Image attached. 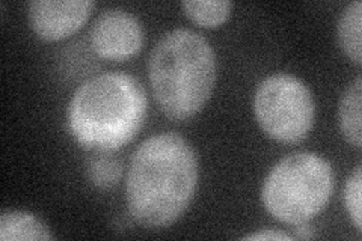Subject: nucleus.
Instances as JSON below:
<instances>
[{"label":"nucleus","mask_w":362,"mask_h":241,"mask_svg":"<svg viewBox=\"0 0 362 241\" xmlns=\"http://www.w3.org/2000/svg\"><path fill=\"white\" fill-rule=\"evenodd\" d=\"M148 73L163 113L185 121L197 114L210 98L216 80V57L201 33L174 29L156 44Z\"/></svg>","instance_id":"nucleus-3"},{"label":"nucleus","mask_w":362,"mask_h":241,"mask_svg":"<svg viewBox=\"0 0 362 241\" xmlns=\"http://www.w3.org/2000/svg\"><path fill=\"white\" fill-rule=\"evenodd\" d=\"M122 175V165L115 157L98 155L89 160L88 178L93 186L101 190L115 187Z\"/></svg>","instance_id":"nucleus-12"},{"label":"nucleus","mask_w":362,"mask_h":241,"mask_svg":"<svg viewBox=\"0 0 362 241\" xmlns=\"http://www.w3.org/2000/svg\"><path fill=\"white\" fill-rule=\"evenodd\" d=\"M362 169L361 165L355 167V170L350 174L344 186V205L347 214L350 216V221L354 222L355 228L361 231L362 226V217H361V190H362Z\"/></svg>","instance_id":"nucleus-13"},{"label":"nucleus","mask_w":362,"mask_h":241,"mask_svg":"<svg viewBox=\"0 0 362 241\" xmlns=\"http://www.w3.org/2000/svg\"><path fill=\"white\" fill-rule=\"evenodd\" d=\"M198 177V155L185 137H148L134 151L127 172L126 198L133 221L145 228L177 222L194 198Z\"/></svg>","instance_id":"nucleus-1"},{"label":"nucleus","mask_w":362,"mask_h":241,"mask_svg":"<svg viewBox=\"0 0 362 241\" xmlns=\"http://www.w3.org/2000/svg\"><path fill=\"white\" fill-rule=\"evenodd\" d=\"M243 240H291V237L275 229H262V231L245 235Z\"/></svg>","instance_id":"nucleus-14"},{"label":"nucleus","mask_w":362,"mask_h":241,"mask_svg":"<svg viewBox=\"0 0 362 241\" xmlns=\"http://www.w3.org/2000/svg\"><path fill=\"white\" fill-rule=\"evenodd\" d=\"M361 107H362V78L358 76L350 83L339 101V127L346 141L355 148L362 145L361 131Z\"/></svg>","instance_id":"nucleus-9"},{"label":"nucleus","mask_w":362,"mask_h":241,"mask_svg":"<svg viewBox=\"0 0 362 241\" xmlns=\"http://www.w3.org/2000/svg\"><path fill=\"white\" fill-rule=\"evenodd\" d=\"M334 172L326 158L314 153H294L270 169L263 187L264 208L276 221L298 226L308 223L331 199Z\"/></svg>","instance_id":"nucleus-4"},{"label":"nucleus","mask_w":362,"mask_h":241,"mask_svg":"<svg viewBox=\"0 0 362 241\" xmlns=\"http://www.w3.org/2000/svg\"><path fill=\"white\" fill-rule=\"evenodd\" d=\"M89 41L97 56L103 59L126 61L141 52L144 32L139 20L129 11L109 8L95 18Z\"/></svg>","instance_id":"nucleus-6"},{"label":"nucleus","mask_w":362,"mask_h":241,"mask_svg":"<svg viewBox=\"0 0 362 241\" xmlns=\"http://www.w3.org/2000/svg\"><path fill=\"white\" fill-rule=\"evenodd\" d=\"M361 25H362V2L355 0L349 4L338 20L337 35L339 47L350 61L356 65L362 64V44H361Z\"/></svg>","instance_id":"nucleus-10"},{"label":"nucleus","mask_w":362,"mask_h":241,"mask_svg":"<svg viewBox=\"0 0 362 241\" xmlns=\"http://www.w3.org/2000/svg\"><path fill=\"white\" fill-rule=\"evenodd\" d=\"M148 110V98L138 78L107 71L89 77L68 102L66 124L86 149L110 153L138 134Z\"/></svg>","instance_id":"nucleus-2"},{"label":"nucleus","mask_w":362,"mask_h":241,"mask_svg":"<svg viewBox=\"0 0 362 241\" xmlns=\"http://www.w3.org/2000/svg\"><path fill=\"white\" fill-rule=\"evenodd\" d=\"M90 0H33L28 8L32 30L45 41H59L73 35L89 18Z\"/></svg>","instance_id":"nucleus-7"},{"label":"nucleus","mask_w":362,"mask_h":241,"mask_svg":"<svg viewBox=\"0 0 362 241\" xmlns=\"http://www.w3.org/2000/svg\"><path fill=\"white\" fill-rule=\"evenodd\" d=\"M183 6L186 16L204 28H216L231 16L233 2L228 0H185Z\"/></svg>","instance_id":"nucleus-11"},{"label":"nucleus","mask_w":362,"mask_h":241,"mask_svg":"<svg viewBox=\"0 0 362 241\" xmlns=\"http://www.w3.org/2000/svg\"><path fill=\"white\" fill-rule=\"evenodd\" d=\"M254 113L263 131L282 143L302 142L313 129L315 106L308 86L288 73L263 78L254 95Z\"/></svg>","instance_id":"nucleus-5"},{"label":"nucleus","mask_w":362,"mask_h":241,"mask_svg":"<svg viewBox=\"0 0 362 241\" xmlns=\"http://www.w3.org/2000/svg\"><path fill=\"white\" fill-rule=\"evenodd\" d=\"M0 240H54V235L42 221L28 211H4L0 216Z\"/></svg>","instance_id":"nucleus-8"}]
</instances>
